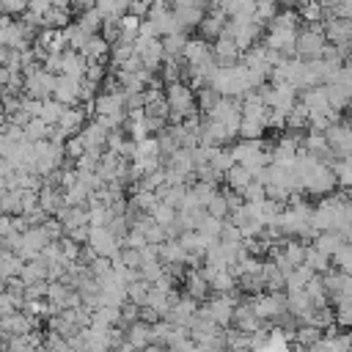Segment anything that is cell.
Wrapping results in <instances>:
<instances>
[{
    "label": "cell",
    "mask_w": 352,
    "mask_h": 352,
    "mask_svg": "<svg viewBox=\"0 0 352 352\" xmlns=\"http://www.w3.org/2000/svg\"><path fill=\"white\" fill-rule=\"evenodd\" d=\"M0 3H3V11H8V14H16L28 6V0H0Z\"/></svg>",
    "instance_id": "6da1fadb"
}]
</instances>
